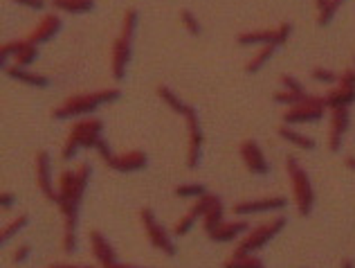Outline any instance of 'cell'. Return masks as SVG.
Segmentation results:
<instances>
[{
	"instance_id": "obj_17",
	"label": "cell",
	"mask_w": 355,
	"mask_h": 268,
	"mask_svg": "<svg viewBox=\"0 0 355 268\" xmlns=\"http://www.w3.org/2000/svg\"><path fill=\"white\" fill-rule=\"evenodd\" d=\"M351 124V113L349 108H333V117H331V135H329V149L333 153L340 151L342 146V137L347 133V128Z\"/></svg>"
},
{
	"instance_id": "obj_29",
	"label": "cell",
	"mask_w": 355,
	"mask_h": 268,
	"mask_svg": "<svg viewBox=\"0 0 355 268\" xmlns=\"http://www.w3.org/2000/svg\"><path fill=\"white\" fill-rule=\"evenodd\" d=\"M342 5H344V0H329V3H326V7L317 9V25H320V27L331 25V21L335 18V14H338V9Z\"/></svg>"
},
{
	"instance_id": "obj_36",
	"label": "cell",
	"mask_w": 355,
	"mask_h": 268,
	"mask_svg": "<svg viewBox=\"0 0 355 268\" xmlns=\"http://www.w3.org/2000/svg\"><path fill=\"white\" fill-rule=\"evenodd\" d=\"M282 84H284L286 90H291V92H306L304 86L299 84L295 77H291V75H282Z\"/></svg>"
},
{
	"instance_id": "obj_5",
	"label": "cell",
	"mask_w": 355,
	"mask_h": 268,
	"mask_svg": "<svg viewBox=\"0 0 355 268\" xmlns=\"http://www.w3.org/2000/svg\"><path fill=\"white\" fill-rule=\"evenodd\" d=\"M286 171H288V176H291V183H293V194H295V203H297L299 215L311 217L313 206H315V192H313V185H311V178H308L306 169L302 167V162H299L295 156H288Z\"/></svg>"
},
{
	"instance_id": "obj_19",
	"label": "cell",
	"mask_w": 355,
	"mask_h": 268,
	"mask_svg": "<svg viewBox=\"0 0 355 268\" xmlns=\"http://www.w3.org/2000/svg\"><path fill=\"white\" fill-rule=\"evenodd\" d=\"M90 248H92V255H95V260L104 268L117 264L115 248L108 244V239L101 235L99 230H92V233H90Z\"/></svg>"
},
{
	"instance_id": "obj_32",
	"label": "cell",
	"mask_w": 355,
	"mask_h": 268,
	"mask_svg": "<svg viewBox=\"0 0 355 268\" xmlns=\"http://www.w3.org/2000/svg\"><path fill=\"white\" fill-rule=\"evenodd\" d=\"M306 97H308V92H291V90H279V92H275V101H277V104H286V106L302 104Z\"/></svg>"
},
{
	"instance_id": "obj_27",
	"label": "cell",
	"mask_w": 355,
	"mask_h": 268,
	"mask_svg": "<svg viewBox=\"0 0 355 268\" xmlns=\"http://www.w3.org/2000/svg\"><path fill=\"white\" fill-rule=\"evenodd\" d=\"M157 97H160L164 104L173 110L175 115H182L184 117V113L189 110V104H184V101L178 97L169 86H157Z\"/></svg>"
},
{
	"instance_id": "obj_38",
	"label": "cell",
	"mask_w": 355,
	"mask_h": 268,
	"mask_svg": "<svg viewBox=\"0 0 355 268\" xmlns=\"http://www.w3.org/2000/svg\"><path fill=\"white\" fill-rule=\"evenodd\" d=\"M14 3L30 9H45V0H14Z\"/></svg>"
},
{
	"instance_id": "obj_35",
	"label": "cell",
	"mask_w": 355,
	"mask_h": 268,
	"mask_svg": "<svg viewBox=\"0 0 355 268\" xmlns=\"http://www.w3.org/2000/svg\"><path fill=\"white\" fill-rule=\"evenodd\" d=\"M311 75H313L315 81H322V84H335V81L340 79L333 70H326V68H315Z\"/></svg>"
},
{
	"instance_id": "obj_11",
	"label": "cell",
	"mask_w": 355,
	"mask_h": 268,
	"mask_svg": "<svg viewBox=\"0 0 355 268\" xmlns=\"http://www.w3.org/2000/svg\"><path fill=\"white\" fill-rule=\"evenodd\" d=\"M187 119V128H189V151H187V167L196 169L200 165V156H202V128L198 122V113L196 108L189 106V110L184 113Z\"/></svg>"
},
{
	"instance_id": "obj_39",
	"label": "cell",
	"mask_w": 355,
	"mask_h": 268,
	"mask_svg": "<svg viewBox=\"0 0 355 268\" xmlns=\"http://www.w3.org/2000/svg\"><path fill=\"white\" fill-rule=\"evenodd\" d=\"M14 201H16L14 194L3 192V199H0V203H3V210H9V208H12V206H14Z\"/></svg>"
},
{
	"instance_id": "obj_18",
	"label": "cell",
	"mask_w": 355,
	"mask_h": 268,
	"mask_svg": "<svg viewBox=\"0 0 355 268\" xmlns=\"http://www.w3.org/2000/svg\"><path fill=\"white\" fill-rule=\"evenodd\" d=\"M61 18L57 14H48L41 18V23L34 27L32 34L27 36V41H30L32 45H39V43H48L50 39H54V36L59 34L61 30Z\"/></svg>"
},
{
	"instance_id": "obj_37",
	"label": "cell",
	"mask_w": 355,
	"mask_h": 268,
	"mask_svg": "<svg viewBox=\"0 0 355 268\" xmlns=\"http://www.w3.org/2000/svg\"><path fill=\"white\" fill-rule=\"evenodd\" d=\"M30 255H32V246H30V244H23V246L14 253V264H23Z\"/></svg>"
},
{
	"instance_id": "obj_41",
	"label": "cell",
	"mask_w": 355,
	"mask_h": 268,
	"mask_svg": "<svg viewBox=\"0 0 355 268\" xmlns=\"http://www.w3.org/2000/svg\"><path fill=\"white\" fill-rule=\"evenodd\" d=\"M50 268H88V266H65V264H57V266H50Z\"/></svg>"
},
{
	"instance_id": "obj_16",
	"label": "cell",
	"mask_w": 355,
	"mask_h": 268,
	"mask_svg": "<svg viewBox=\"0 0 355 268\" xmlns=\"http://www.w3.org/2000/svg\"><path fill=\"white\" fill-rule=\"evenodd\" d=\"M223 217H225V206H223V199L216 194H205V215H202V228L205 233H211L214 228H218L223 224Z\"/></svg>"
},
{
	"instance_id": "obj_28",
	"label": "cell",
	"mask_w": 355,
	"mask_h": 268,
	"mask_svg": "<svg viewBox=\"0 0 355 268\" xmlns=\"http://www.w3.org/2000/svg\"><path fill=\"white\" fill-rule=\"evenodd\" d=\"M36 57H39V45H32L27 39H23V48L18 50V54L14 57V66H18V68H27L30 63L36 61Z\"/></svg>"
},
{
	"instance_id": "obj_12",
	"label": "cell",
	"mask_w": 355,
	"mask_h": 268,
	"mask_svg": "<svg viewBox=\"0 0 355 268\" xmlns=\"http://www.w3.org/2000/svg\"><path fill=\"white\" fill-rule=\"evenodd\" d=\"M36 183H39L41 194L48 201H59V190H54L52 185V160L48 151L36 153Z\"/></svg>"
},
{
	"instance_id": "obj_10",
	"label": "cell",
	"mask_w": 355,
	"mask_h": 268,
	"mask_svg": "<svg viewBox=\"0 0 355 268\" xmlns=\"http://www.w3.org/2000/svg\"><path fill=\"white\" fill-rule=\"evenodd\" d=\"M291 34H293V25L291 23H282L277 30L263 27V30H254V32H241L236 36V43L239 45H266V43L284 45Z\"/></svg>"
},
{
	"instance_id": "obj_34",
	"label": "cell",
	"mask_w": 355,
	"mask_h": 268,
	"mask_svg": "<svg viewBox=\"0 0 355 268\" xmlns=\"http://www.w3.org/2000/svg\"><path fill=\"white\" fill-rule=\"evenodd\" d=\"M23 48V41H7L3 48H0V61H3V66L7 68V61L9 57H16L18 50Z\"/></svg>"
},
{
	"instance_id": "obj_26",
	"label": "cell",
	"mask_w": 355,
	"mask_h": 268,
	"mask_svg": "<svg viewBox=\"0 0 355 268\" xmlns=\"http://www.w3.org/2000/svg\"><path fill=\"white\" fill-rule=\"evenodd\" d=\"M52 9L68 14H88L95 9V0H52Z\"/></svg>"
},
{
	"instance_id": "obj_45",
	"label": "cell",
	"mask_w": 355,
	"mask_h": 268,
	"mask_svg": "<svg viewBox=\"0 0 355 268\" xmlns=\"http://www.w3.org/2000/svg\"><path fill=\"white\" fill-rule=\"evenodd\" d=\"M126 268H139V266H130V264H126Z\"/></svg>"
},
{
	"instance_id": "obj_3",
	"label": "cell",
	"mask_w": 355,
	"mask_h": 268,
	"mask_svg": "<svg viewBox=\"0 0 355 268\" xmlns=\"http://www.w3.org/2000/svg\"><path fill=\"white\" fill-rule=\"evenodd\" d=\"M139 23V14L137 9H126L124 18H121V32L113 43V63H110V70H113V79L121 81L126 75V66L133 57V36Z\"/></svg>"
},
{
	"instance_id": "obj_15",
	"label": "cell",
	"mask_w": 355,
	"mask_h": 268,
	"mask_svg": "<svg viewBox=\"0 0 355 268\" xmlns=\"http://www.w3.org/2000/svg\"><path fill=\"white\" fill-rule=\"evenodd\" d=\"M106 165L113 171H121V174L139 171V169H144L148 165V156L144 151H139V149H133V151H126V153H115Z\"/></svg>"
},
{
	"instance_id": "obj_42",
	"label": "cell",
	"mask_w": 355,
	"mask_h": 268,
	"mask_svg": "<svg viewBox=\"0 0 355 268\" xmlns=\"http://www.w3.org/2000/svg\"><path fill=\"white\" fill-rule=\"evenodd\" d=\"M342 268H355V264H353L351 260H344V262H342Z\"/></svg>"
},
{
	"instance_id": "obj_40",
	"label": "cell",
	"mask_w": 355,
	"mask_h": 268,
	"mask_svg": "<svg viewBox=\"0 0 355 268\" xmlns=\"http://www.w3.org/2000/svg\"><path fill=\"white\" fill-rule=\"evenodd\" d=\"M344 165H347L349 169H353V171H355V156H349V158L344 160Z\"/></svg>"
},
{
	"instance_id": "obj_43",
	"label": "cell",
	"mask_w": 355,
	"mask_h": 268,
	"mask_svg": "<svg viewBox=\"0 0 355 268\" xmlns=\"http://www.w3.org/2000/svg\"><path fill=\"white\" fill-rule=\"evenodd\" d=\"M317 3V9H322V7H326V3H329V0H315Z\"/></svg>"
},
{
	"instance_id": "obj_30",
	"label": "cell",
	"mask_w": 355,
	"mask_h": 268,
	"mask_svg": "<svg viewBox=\"0 0 355 268\" xmlns=\"http://www.w3.org/2000/svg\"><path fill=\"white\" fill-rule=\"evenodd\" d=\"M27 224H30V217H27V215H21V217H16L14 221H12V224H7L5 228H3V235H0V244H9V239H12V237H16L18 233H21V230L27 226Z\"/></svg>"
},
{
	"instance_id": "obj_13",
	"label": "cell",
	"mask_w": 355,
	"mask_h": 268,
	"mask_svg": "<svg viewBox=\"0 0 355 268\" xmlns=\"http://www.w3.org/2000/svg\"><path fill=\"white\" fill-rule=\"evenodd\" d=\"M286 206H288L286 196H270V199H257V201H241L232 208V212H234L236 217H248V215H259V212L284 210Z\"/></svg>"
},
{
	"instance_id": "obj_8",
	"label": "cell",
	"mask_w": 355,
	"mask_h": 268,
	"mask_svg": "<svg viewBox=\"0 0 355 268\" xmlns=\"http://www.w3.org/2000/svg\"><path fill=\"white\" fill-rule=\"evenodd\" d=\"M326 99L324 97H315V95H308L302 104H295L291 106L284 113V124L288 126H295V124H306V122H317L322 119L326 113Z\"/></svg>"
},
{
	"instance_id": "obj_14",
	"label": "cell",
	"mask_w": 355,
	"mask_h": 268,
	"mask_svg": "<svg viewBox=\"0 0 355 268\" xmlns=\"http://www.w3.org/2000/svg\"><path fill=\"white\" fill-rule=\"evenodd\" d=\"M239 153H241L243 162H245L248 171L257 174V176H263V174L270 171V162L266 160L263 151H261V146L254 140H243Z\"/></svg>"
},
{
	"instance_id": "obj_7",
	"label": "cell",
	"mask_w": 355,
	"mask_h": 268,
	"mask_svg": "<svg viewBox=\"0 0 355 268\" xmlns=\"http://www.w3.org/2000/svg\"><path fill=\"white\" fill-rule=\"evenodd\" d=\"M139 221H142L144 233H146V237H148V242H151V246L157 248L160 253H164L166 257H175L178 248H175V244H173V239H171V235L166 233V230L160 226V221H157L155 212H153L151 208H142V210H139Z\"/></svg>"
},
{
	"instance_id": "obj_33",
	"label": "cell",
	"mask_w": 355,
	"mask_h": 268,
	"mask_svg": "<svg viewBox=\"0 0 355 268\" xmlns=\"http://www.w3.org/2000/svg\"><path fill=\"white\" fill-rule=\"evenodd\" d=\"M180 21H182V25L187 27V32H189V34H193V36L202 34V27L198 23V18L193 16L191 9H182V12H180Z\"/></svg>"
},
{
	"instance_id": "obj_22",
	"label": "cell",
	"mask_w": 355,
	"mask_h": 268,
	"mask_svg": "<svg viewBox=\"0 0 355 268\" xmlns=\"http://www.w3.org/2000/svg\"><path fill=\"white\" fill-rule=\"evenodd\" d=\"M202 215H205V196L202 199H196V203H193V208L187 212V215L178 221L175 224V228H173V235L175 237H184V235H189V230L193 228V224L198 219H202Z\"/></svg>"
},
{
	"instance_id": "obj_6",
	"label": "cell",
	"mask_w": 355,
	"mask_h": 268,
	"mask_svg": "<svg viewBox=\"0 0 355 268\" xmlns=\"http://www.w3.org/2000/svg\"><path fill=\"white\" fill-rule=\"evenodd\" d=\"M286 226V217H277L268 224H259L257 228H252L250 233L243 237V242L236 246V253H257L266 244H270L272 239L282 233Z\"/></svg>"
},
{
	"instance_id": "obj_1",
	"label": "cell",
	"mask_w": 355,
	"mask_h": 268,
	"mask_svg": "<svg viewBox=\"0 0 355 268\" xmlns=\"http://www.w3.org/2000/svg\"><path fill=\"white\" fill-rule=\"evenodd\" d=\"M92 176V165L81 162L77 169H68L59 178V201L57 206L65 219V235H63V251L72 255L77 253V228H79V210L83 194H86L88 181Z\"/></svg>"
},
{
	"instance_id": "obj_21",
	"label": "cell",
	"mask_w": 355,
	"mask_h": 268,
	"mask_svg": "<svg viewBox=\"0 0 355 268\" xmlns=\"http://www.w3.org/2000/svg\"><path fill=\"white\" fill-rule=\"evenodd\" d=\"M5 75L12 77L14 81H21V84H27L32 88H48L50 86V79L45 75H36V72H30L27 68H18V66H7L5 68Z\"/></svg>"
},
{
	"instance_id": "obj_24",
	"label": "cell",
	"mask_w": 355,
	"mask_h": 268,
	"mask_svg": "<svg viewBox=\"0 0 355 268\" xmlns=\"http://www.w3.org/2000/svg\"><path fill=\"white\" fill-rule=\"evenodd\" d=\"M279 50V45L277 43H266V45H261V50L254 54V57L250 59V63H245V72L248 75H257V72L266 66V63L272 59V54Z\"/></svg>"
},
{
	"instance_id": "obj_4",
	"label": "cell",
	"mask_w": 355,
	"mask_h": 268,
	"mask_svg": "<svg viewBox=\"0 0 355 268\" xmlns=\"http://www.w3.org/2000/svg\"><path fill=\"white\" fill-rule=\"evenodd\" d=\"M101 133H104V122L99 117H83L79 122H74L68 140L63 144L61 158L72 160L79 149H97Z\"/></svg>"
},
{
	"instance_id": "obj_2",
	"label": "cell",
	"mask_w": 355,
	"mask_h": 268,
	"mask_svg": "<svg viewBox=\"0 0 355 268\" xmlns=\"http://www.w3.org/2000/svg\"><path fill=\"white\" fill-rule=\"evenodd\" d=\"M121 97V90L119 88H104V90H97V92H86V95H74L68 97L63 101L61 106H57L52 110V117L54 119H68V117H77V115H90L101 104H113Z\"/></svg>"
},
{
	"instance_id": "obj_23",
	"label": "cell",
	"mask_w": 355,
	"mask_h": 268,
	"mask_svg": "<svg viewBox=\"0 0 355 268\" xmlns=\"http://www.w3.org/2000/svg\"><path fill=\"white\" fill-rule=\"evenodd\" d=\"M277 133L282 135L286 142H291V144L299 146V149H304V151H313V149H317V142L313 140V137H308V135H304V133L295 131V128H291L288 124H282V126H279V131H277Z\"/></svg>"
},
{
	"instance_id": "obj_25",
	"label": "cell",
	"mask_w": 355,
	"mask_h": 268,
	"mask_svg": "<svg viewBox=\"0 0 355 268\" xmlns=\"http://www.w3.org/2000/svg\"><path fill=\"white\" fill-rule=\"evenodd\" d=\"M223 268H266L263 260H259L254 253H236L232 257H227L223 262Z\"/></svg>"
},
{
	"instance_id": "obj_31",
	"label": "cell",
	"mask_w": 355,
	"mask_h": 268,
	"mask_svg": "<svg viewBox=\"0 0 355 268\" xmlns=\"http://www.w3.org/2000/svg\"><path fill=\"white\" fill-rule=\"evenodd\" d=\"M205 194H207V187L202 183H187L175 187V196L180 199H202Z\"/></svg>"
},
{
	"instance_id": "obj_9",
	"label": "cell",
	"mask_w": 355,
	"mask_h": 268,
	"mask_svg": "<svg viewBox=\"0 0 355 268\" xmlns=\"http://www.w3.org/2000/svg\"><path fill=\"white\" fill-rule=\"evenodd\" d=\"M326 106L333 108H349L355 101V68H347L338 79V88L329 90L324 95Z\"/></svg>"
},
{
	"instance_id": "obj_20",
	"label": "cell",
	"mask_w": 355,
	"mask_h": 268,
	"mask_svg": "<svg viewBox=\"0 0 355 268\" xmlns=\"http://www.w3.org/2000/svg\"><path fill=\"white\" fill-rule=\"evenodd\" d=\"M248 233H250L248 221H232V224H225V221H223V224L218 228H214L207 237L216 244H225V242H234V239H239L241 235H248Z\"/></svg>"
},
{
	"instance_id": "obj_44",
	"label": "cell",
	"mask_w": 355,
	"mask_h": 268,
	"mask_svg": "<svg viewBox=\"0 0 355 268\" xmlns=\"http://www.w3.org/2000/svg\"><path fill=\"white\" fill-rule=\"evenodd\" d=\"M108 268H126V264H119V262H117V264H113V266H108Z\"/></svg>"
},
{
	"instance_id": "obj_46",
	"label": "cell",
	"mask_w": 355,
	"mask_h": 268,
	"mask_svg": "<svg viewBox=\"0 0 355 268\" xmlns=\"http://www.w3.org/2000/svg\"><path fill=\"white\" fill-rule=\"evenodd\" d=\"M353 63H355V57H353Z\"/></svg>"
}]
</instances>
